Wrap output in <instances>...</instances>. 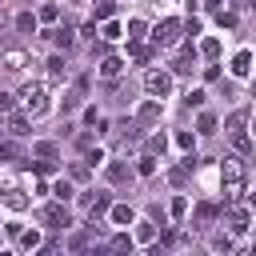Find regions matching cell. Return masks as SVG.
<instances>
[{
    "label": "cell",
    "instance_id": "39",
    "mask_svg": "<svg viewBox=\"0 0 256 256\" xmlns=\"http://www.w3.org/2000/svg\"><path fill=\"white\" fill-rule=\"evenodd\" d=\"M236 128H244V112H232L228 116V132H236Z\"/></svg>",
    "mask_w": 256,
    "mask_h": 256
},
{
    "label": "cell",
    "instance_id": "30",
    "mask_svg": "<svg viewBox=\"0 0 256 256\" xmlns=\"http://www.w3.org/2000/svg\"><path fill=\"white\" fill-rule=\"evenodd\" d=\"M116 36H124V28H120L116 20H108V24H104V40H116Z\"/></svg>",
    "mask_w": 256,
    "mask_h": 256
},
{
    "label": "cell",
    "instance_id": "32",
    "mask_svg": "<svg viewBox=\"0 0 256 256\" xmlns=\"http://www.w3.org/2000/svg\"><path fill=\"white\" fill-rule=\"evenodd\" d=\"M36 156H44V160H52V156H56V144H52V140H44V144H36Z\"/></svg>",
    "mask_w": 256,
    "mask_h": 256
},
{
    "label": "cell",
    "instance_id": "45",
    "mask_svg": "<svg viewBox=\"0 0 256 256\" xmlns=\"http://www.w3.org/2000/svg\"><path fill=\"white\" fill-rule=\"evenodd\" d=\"M8 108H12V96H8V92H0V112H8Z\"/></svg>",
    "mask_w": 256,
    "mask_h": 256
},
{
    "label": "cell",
    "instance_id": "9",
    "mask_svg": "<svg viewBox=\"0 0 256 256\" xmlns=\"http://www.w3.org/2000/svg\"><path fill=\"white\" fill-rule=\"evenodd\" d=\"M120 72H124V60H120V56H104V60H100V76H108V80H116Z\"/></svg>",
    "mask_w": 256,
    "mask_h": 256
},
{
    "label": "cell",
    "instance_id": "13",
    "mask_svg": "<svg viewBox=\"0 0 256 256\" xmlns=\"http://www.w3.org/2000/svg\"><path fill=\"white\" fill-rule=\"evenodd\" d=\"M144 124H152V120H160V104L156 100H148V104H140V112H136Z\"/></svg>",
    "mask_w": 256,
    "mask_h": 256
},
{
    "label": "cell",
    "instance_id": "2",
    "mask_svg": "<svg viewBox=\"0 0 256 256\" xmlns=\"http://www.w3.org/2000/svg\"><path fill=\"white\" fill-rule=\"evenodd\" d=\"M180 36H184V24H180V20H160L156 32H152V40H156L160 48H172Z\"/></svg>",
    "mask_w": 256,
    "mask_h": 256
},
{
    "label": "cell",
    "instance_id": "18",
    "mask_svg": "<svg viewBox=\"0 0 256 256\" xmlns=\"http://www.w3.org/2000/svg\"><path fill=\"white\" fill-rule=\"evenodd\" d=\"M16 28H20V32H36V16H32V12H20V16H16Z\"/></svg>",
    "mask_w": 256,
    "mask_h": 256
},
{
    "label": "cell",
    "instance_id": "6",
    "mask_svg": "<svg viewBox=\"0 0 256 256\" xmlns=\"http://www.w3.org/2000/svg\"><path fill=\"white\" fill-rule=\"evenodd\" d=\"M44 220H48L52 228H68V224H72V220H68V208H64V204H48V208H44Z\"/></svg>",
    "mask_w": 256,
    "mask_h": 256
},
{
    "label": "cell",
    "instance_id": "14",
    "mask_svg": "<svg viewBox=\"0 0 256 256\" xmlns=\"http://www.w3.org/2000/svg\"><path fill=\"white\" fill-rule=\"evenodd\" d=\"M48 36H52V40H56L60 48H72V40H76V36H72V28H52Z\"/></svg>",
    "mask_w": 256,
    "mask_h": 256
},
{
    "label": "cell",
    "instance_id": "8",
    "mask_svg": "<svg viewBox=\"0 0 256 256\" xmlns=\"http://www.w3.org/2000/svg\"><path fill=\"white\" fill-rule=\"evenodd\" d=\"M228 228H232L236 236H240V232H248V228H252L248 212H244V208H232V212H228Z\"/></svg>",
    "mask_w": 256,
    "mask_h": 256
},
{
    "label": "cell",
    "instance_id": "15",
    "mask_svg": "<svg viewBox=\"0 0 256 256\" xmlns=\"http://www.w3.org/2000/svg\"><path fill=\"white\" fill-rule=\"evenodd\" d=\"M8 132L12 136H28V116H12L8 120Z\"/></svg>",
    "mask_w": 256,
    "mask_h": 256
},
{
    "label": "cell",
    "instance_id": "22",
    "mask_svg": "<svg viewBox=\"0 0 256 256\" xmlns=\"http://www.w3.org/2000/svg\"><path fill=\"white\" fill-rule=\"evenodd\" d=\"M136 240H140V244H152V240H156V224H140V228H136Z\"/></svg>",
    "mask_w": 256,
    "mask_h": 256
},
{
    "label": "cell",
    "instance_id": "11",
    "mask_svg": "<svg viewBox=\"0 0 256 256\" xmlns=\"http://www.w3.org/2000/svg\"><path fill=\"white\" fill-rule=\"evenodd\" d=\"M108 216H112V224H132V208L128 204H112Z\"/></svg>",
    "mask_w": 256,
    "mask_h": 256
},
{
    "label": "cell",
    "instance_id": "43",
    "mask_svg": "<svg viewBox=\"0 0 256 256\" xmlns=\"http://www.w3.org/2000/svg\"><path fill=\"white\" fill-rule=\"evenodd\" d=\"M76 148H84V152H88V148H92V132H80V136H76Z\"/></svg>",
    "mask_w": 256,
    "mask_h": 256
},
{
    "label": "cell",
    "instance_id": "26",
    "mask_svg": "<svg viewBox=\"0 0 256 256\" xmlns=\"http://www.w3.org/2000/svg\"><path fill=\"white\" fill-rule=\"evenodd\" d=\"M216 24H220V28H236V12H224V8H220V12H216Z\"/></svg>",
    "mask_w": 256,
    "mask_h": 256
},
{
    "label": "cell",
    "instance_id": "44",
    "mask_svg": "<svg viewBox=\"0 0 256 256\" xmlns=\"http://www.w3.org/2000/svg\"><path fill=\"white\" fill-rule=\"evenodd\" d=\"M32 168H36V172H40V176H48V172H52V160H44V156H40V160H36V164H32Z\"/></svg>",
    "mask_w": 256,
    "mask_h": 256
},
{
    "label": "cell",
    "instance_id": "35",
    "mask_svg": "<svg viewBox=\"0 0 256 256\" xmlns=\"http://www.w3.org/2000/svg\"><path fill=\"white\" fill-rule=\"evenodd\" d=\"M184 100H188V108H204V92H200V88H196V92H188Z\"/></svg>",
    "mask_w": 256,
    "mask_h": 256
},
{
    "label": "cell",
    "instance_id": "42",
    "mask_svg": "<svg viewBox=\"0 0 256 256\" xmlns=\"http://www.w3.org/2000/svg\"><path fill=\"white\" fill-rule=\"evenodd\" d=\"M56 12H60L56 4H44V8H40V20H56Z\"/></svg>",
    "mask_w": 256,
    "mask_h": 256
},
{
    "label": "cell",
    "instance_id": "4",
    "mask_svg": "<svg viewBox=\"0 0 256 256\" xmlns=\"http://www.w3.org/2000/svg\"><path fill=\"white\" fill-rule=\"evenodd\" d=\"M220 176H224V188H228V200L240 192V184H244V168L236 164V160H224L220 164Z\"/></svg>",
    "mask_w": 256,
    "mask_h": 256
},
{
    "label": "cell",
    "instance_id": "38",
    "mask_svg": "<svg viewBox=\"0 0 256 256\" xmlns=\"http://www.w3.org/2000/svg\"><path fill=\"white\" fill-rule=\"evenodd\" d=\"M228 248H232L228 236H212V252H228Z\"/></svg>",
    "mask_w": 256,
    "mask_h": 256
},
{
    "label": "cell",
    "instance_id": "31",
    "mask_svg": "<svg viewBox=\"0 0 256 256\" xmlns=\"http://www.w3.org/2000/svg\"><path fill=\"white\" fill-rule=\"evenodd\" d=\"M200 52H204V56H212V60H216V56H220V40H204V44H200Z\"/></svg>",
    "mask_w": 256,
    "mask_h": 256
},
{
    "label": "cell",
    "instance_id": "47",
    "mask_svg": "<svg viewBox=\"0 0 256 256\" xmlns=\"http://www.w3.org/2000/svg\"><path fill=\"white\" fill-rule=\"evenodd\" d=\"M252 204H256V192H252Z\"/></svg>",
    "mask_w": 256,
    "mask_h": 256
},
{
    "label": "cell",
    "instance_id": "19",
    "mask_svg": "<svg viewBox=\"0 0 256 256\" xmlns=\"http://www.w3.org/2000/svg\"><path fill=\"white\" fill-rule=\"evenodd\" d=\"M144 32H148L144 20H128V40H144Z\"/></svg>",
    "mask_w": 256,
    "mask_h": 256
},
{
    "label": "cell",
    "instance_id": "41",
    "mask_svg": "<svg viewBox=\"0 0 256 256\" xmlns=\"http://www.w3.org/2000/svg\"><path fill=\"white\" fill-rule=\"evenodd\" d=\"M84 244H88V232H76V236H72V240H68V248H76V252H80V248H84Z\"/></svg>",
    "mask_w": 256,
    "mask_h": 256
},
{
    "label": "cell",
    "instance_id": "17",
    "mask_svg": "<svg viewBox=\"0 0 256 256\" xmlns=\"http://www.w3.org/2000/svg\"><path fill=\"white\" fill-rule=\"evenodd\" d=\"M108 180H112V184L128 180V164H120V160H116V164H108Z\"/></svg>",
    "mask_w": 256,
    "mask_h": 256
},
{
    "label": "cell",
    "instance_id": "7",
    "mask_svg": "<svg viewBox=\"0 0 256 256\" xmlns=\"http://www.w3.org/2000/svg\"><path fill=\"white\" fill-rule=\"evenodd\" d=\"M232 76H252V52L248 48L232 56Z\"/></svg>",
    "mask_w": 256,
    "mask_h": 256
},
{
    "label": "cell",
    "instance_id": "34",
    "mask_svg": "<svg viewBox=\"0 0 256 256\" xmlns=\"http://www.w3.org/2000/svg\"><path fill=\"white\" fill-rule=\"evenodd\" d=\"M0 156H4V160H20V148H16V144H4V140H0Z\"/></svg>",
    "mask_w": 256,
    "mask_h": 256
},
{
    "label": "cell",
    "instance_id": "36",
    "mask_svg": "<svg viewBox=\"0 0 256 256\" xmlns=\"http://www.w3.org/2000/svg\"><path fill=\"white\" fill-rule=\"evenodd\" d=\"M164 144H168V140H164L160 132H156V136H148V152H164Z\"/></svg>",
    "mask_w": 256,
    "mask_h": 256
},
{
    "label": "cell",
    "instance_id": "37",
    "mask_svg": "<svg viewBox=\"0 0 256 256\" xmlns=\"http://www.w3.org/2000/svg\"><path fill=\"white\" fill-rule=\"evenodd\" d=\"M176 144H180L184 152H192V144H196V140H192V132H176Z\"/></svg>",
    "mask_w": 256,
    "mask_h": 256
},
{
    "label": "cell",
    "instance_id": "10",
    "mask_svg": "<svg viewBox=\"0 0 256 256\" xmlns=\"http://www.w3.org/2000/svg\"><path fill=\"white\" fill-rule=\"evenodd\" d=\"M0 200H4V204H8V208H12V212H20V208H24V204H28V196H24V192H20V188H4V192H0Z\"/></svg>",
    "mask_w": 256,
    "mask_h": 256
},
{
    "label": "cell",
    "instance_id": "3",
    "mask_svg": "<svg viewBox=\"0 0 256 256\" xmlns=\"http://www.w3.org/2000/svg\"><path fill=\"white\" fill-rule=\"evenodd\" d=\"M144 88H148L152 96H160V100H164V96L172 92V72H160V68H152V72L144 76Z\"/></svg>",
    "mask_w": 256,
    "mask_h": 256
},
{
    "label": "cell",
    "instance_id": "40",
    "mask_svg": "<svg viewBox=\"0 0 256 256\" xmlns=\"http://www.w3.org/2000/svg\"><path fill=\"white\" fill-rule=\"evenodd\" d=\"M196 216H200V220H212V216H216V204H200Z\"/></svg>",
    "mask_w": 256,
    "mask_h": 256
},
{
    "label": "cell",
    "instance_id": "28",
    "mask_svg": "<svg viewBox=\"0 0 256 256\" xmlns=\"http://www.w3.org/2000/svg\"><path fill=\"white\" fill-rule=\"evenodd\" d=\"M168 212H172V216H176V220H180V216H184V212H188V200H184V196H176V200H172V204H168Z\"/></svg>",
    "mask_w": 256,
    "mask_h": 256
},
{
    "label": "cell",
    "instance_id": "5",
    "mask_svg": "<svg viewBox=\"0 0 256 256\" xmlns=\"http://www.w3.org/2000/svg\"><path fill=\"white\" fill-rule=\"evenodd\" d=\"M84 208H88V216L92 220H100V216H108V208H112V200L100 192V196H84Z\"/></svg>",
    "mask_w": 256,
    "mask_h": 256
},
{
    "label": "cell",
    "instance_id": "33",
    "mask_svg": "<svg viewBox=\"0 0 256 256\" xmlns=\"http://www.w3.org/2000/svg\"><path fill=\"white\" fill-rule=\"evenodd\" d=\"M88 168H92L88 160H80V164H72V180H88Z\"/></svg>",
    "mask_w": 256,
    "mask_h": 256
},
{
    "label": "cell",
    "instance_id": "21",
    "mask_svg": "<svg viewBox=\"0 0 256 256\" xmlns=\"http://www.w3.org/2000/svg\"><path fill=\"white\" fill-rule=\"evenodd\" d=\"M196 128H200L204 136H208V132H216V116H212V112H200V120H196Z\"/></svg>",
    "mask_w": 256,
    "mask_h": 256
},
{
    "label": "cell",
    "instance_id": "24",
    "mask_svg": "<svg viewBox=\"0 0 256 256\" xmlns=\"http://www.w3.org/2000/svg\"><path fill=\"white\" fill-rule=\"evenodd\" d=\"M136 172H140V176H152V172H156V156H140Z\"/></svg>",
    "mask_w": 256,
    "mask_h": 256
},
{
    "label": "cell",
    "instance_id": "16",
    "mask_svg": "<svg viewBox=\"0 0 256 256\" xmlns=\"http://www.w3.org/2000/svg\"><path fill=\"white\" fill-rule=\"evenodd\" d=\"M232 148H236V152H252V140L244 136V128H236V132H232Z\"/></svg>",
    "mask_w": 256,
    "mask_h": 256
},
{
    "label": "cell",
    "instance_id": "20",
    "mask_svg": "<svg viewBox=\"0 0 256 256\" xmlns=\"http://www.w3.org/2000/svg\"><path fill=\"white\" fill-rule=\"evenodd\" d=\"M172 72H180V76H184V72H192V52L176 56V60H172Z\"/></svg>",
    "mask_w": 256,
    "mask_h": 256
},
{
    "label": "cell",
    "instance_id": "46",
    "mask_svg": "<svg viewBox=\"0 0 256 256\" xmlns=\"http://www.w3.org/2000/svg\"><path fill=\"white\" fill-rule=\"evenodd\" d=\"M208 8H212V12H220V8H224V0H208Z\"/></svg>",
    "mask_w": 256,
    "mask_h": 256
},
{
    "label": "cell",
    "instance_id": "1",
    "mask_svg": "<svg viewBox=\"0 0 256 256\" xmlns=\"http://www.w3.org/2000/svg\"><path fill=\"white\" fill-rule=\"evenodd\" d=\"M24 108H28V116H44L48 112V88L44 84H28L24 88Z\"/></svg>",
    "mask_w": 256,
    "mask_h": 256
},
{
    "label": "cell",
    "instance_id": "23",
    "mask_svg": "<svg viewBox=\"0 0 256 256\" xmlns=\"http://www.w3.org/2000/svg\"><path fill=\"white\" fill-rule=\"evenodd\" d=\"M48 76H52V80L64 76V56H52V60H48Z\"/></svg>",
    "mask_w": 256,
    "mask_h": 256
},
{
    "label": "cell",
    "instance_id": "25",
    "mask_svg": "<svg viewBox=\"0 0 256 256\" xmlns=\"http://www.w3.org/2000/svg\"><path fill=\"white\" fill-rule=\"evenodd\" d=\"M112 248H116V252H132V236H128V232L112 236Z\"/></svg>",
    "mask_w": 256,
    "mask_h": 256
},
{
    "label": "cell",
    "instance_id": "12",
    "mask_svg": "<svg viewBox=\"0 0 256 256\" xmlns=\"http://www.w3.org/2000/svg\"><path fill=\"white\" fill-rule=\"evenodd\" d=\"M112 12H116L112 0H96V4H92V20H112Z\"/></svg>",
    "mask_w": 256,
    "mask_h": 256
},
{
    "label": "cell",
    "instance_id": "27",
    "mask_svg": "<svg viewBox=\"0 0 256 256\" xmlns=\"http://www.w3.org/2000/svg\"><path fill=\"white\" fill-rule=\"evenodd\" d=\"M52 192H56V200H64V204L72 200V184H68V180H60V184H56Z\"/></svg>",
    "mask_w": 256,
    "mask_h": 256
},
{
    "label": "cell",
    "instance_id": "29",
    "mask_svg": "<svg viewBox=\"0 0 256 256\" xmlns=\"http://www.w3.org/2000/svg\"><path fill=\"white\" fill-rule=\"evenodd\" d=\"M20 248H40V232H20Z\"/></svg>",
    "mask_w": 256,
    "mask_h": 256
}]
</instances>
